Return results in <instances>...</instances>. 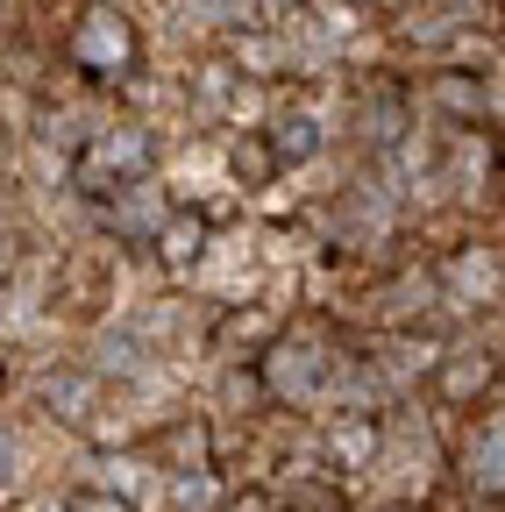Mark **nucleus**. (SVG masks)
Instances as JSON below:
<instances>
[{
	"mask_svg": "<svg viewBox=\"0 0 505 512\" xmlns=\"http://www.w3.org/2000/svg\"><path fill=\"white\" fill-rule=\"evenodd\" d=\"M342 356L328 349V328H285L264 356H257V377H264V399H278V406H321L335 384H342Z\"/></svg>",
	"mask_w": 505,
	"mask_h": 512,
	"instance_id": "nucleus-1",
	"label": "nucleus"
},
{
	"mask_svg": "<svg viewBox=\"0 0 505 512\" xmlns=\"http://www.w3.org/2000/svg\"><path fill=\"white\" fill-rule=\"evenodd\" d=\"M157 171V136L143 121L129 128H100V136L72 157V185L86 192V200H129V192H143Z\"/></svg>",
	"mask_w": 505,
	"mask_h": 512,
	"instance_id": "nucleus-2",
	"label": "nucleus"
},
{
	"mask_svg": "<svg viewBox=\"0 0 505 512\" xmlns=\"http://www.w3.org/2000/svg\"><path fill=\"white\" fill-rule=\"evenodd\" d=\"M65 64L86 86H129L136 64H143V36H136V22L121 8H86L65 29Z\"/></svg>",
	"mask_w": 505,
	"mask_h": 512,
	"instance_id": "nucleus-3",
	"label": "nucleus"
},
{
	"mask_svg": "<svg viewBox=\"0 0 505 512\" xmlns=\"http://www.w3.org/2000/svg\"><path fill=\"white\" fill-rule=\"evenodd\" d=\"M498 384H505V356H498L491 342H449V349L427 363V392H434L441 413L484 420V406H491Z\"/></svg>",
	"mask_w": 505,
	"mask_h": 512,
	"instance_id": "nucleus-4",
	"label": "nucleus"
},
{
	"mask_svg": "<svg viewBox=\"0 0 505 512\" xmlns=\"http://www.w3.org/2000/svg\"><path fill=\"white\" fill-rule=\"evenodd\" d=\"M434 292L449 306H498L505 299V256L491 242H456L434 264Z\"/></svg>",
	"mask_w": 505,
	"mask_h": 512,
	"instance_id": "nucleus-5",
	"label": "nucleus"
},
{
	"mask_svg": "<svg viewBox=\"0 0 505 512\" xmlns=\"http://www.w3.org/2000/svg\"><path fill=\"white\" fill-rule=\"evenodd\" d=\"M207 242H214V214H207V207H185V214H171V221L150 235V249H157L164 271H193L200 256H207Z\"/></svg>",
	"mask_w": 505,
	"mask_h": 512,
	"instance_id": "nucleus-6",
	"label": "nucleus"
},
{
	"mask_svg": "<svg viewBox=\"0 0 505 512\" xmlns=\"http://www.w3.org/2000/svg\"><path fill=\"white\" fill-rule=\"evenodd\" d=\"M463 477L491 498H505V413H484L470 420V441H463Z\"/></svg>",
	"mask_w": 505,
	"mask_h": 512,
	"instance_id": "nucleus-7",
	"label": "nucleus"
},
{
	"mask_svg": "<svg viewBox=\"0 0 505 512\" xmlns=\"http://www.w3.org/2000/svg\"><path fill=\"white\" fill-rule=\"evenodd\" d=\"M278 171H285V164H278V150H271L264 128H242V136L228 143V185H235V192H271Z\"/></svg>",
	"mask_w": 505,
	"mask_h": 512,
	"instance_id": "nucleus-8",
	"label": "nucleus"
},
{
	"mask_svg": "<svg viewBox=\"0 0 505 512\" xmlns=\"http://www.w3.org/2000/svg\"><path fill=\"white\" fill-rule=\"evenodd\" d=\"M328 456H335V477H356L370 456H377V441H385V434H377V420L370 413H342V420H328Z\"/></svg>",
	"mask_w": 505,
	"mask_h": 512,
	"instance_id": "nucleus-9",
	"label": "nucleus"
},
{
	"mask_svg": "<svg viewBox=\"0 0 505 512\" xmlns=\"http://www.w3.org/2000/svg\"><path fill=\"white\" fill-rule=\"evenodd\" d=\"M427 100L449 107L456 128H484V114H491V100H484V86H477L470 72H434V79H427Z\"/></svg>",
	"mask_w": 505,
	"mask_h": 512,
	"instance_id": "nucleus-10",
	"label": "nucleus"
},
{
	"mask_svg": "<svg viewBox=\"0 0 505 512\" xmlns=\"http://www.w3.org/2000/svg\"><path fill=\"white\" fill-rule=\"evenodd\" d=\"M264 136H271L278 164L292 171V164H306V157H321V114H313V107H299V114H278V121L264 128Z\"/></svg>",
	"mask_w": 505,
	"mask_h": 512,
	"instance_id": "nucleus-11",
	"label": "nucleus"
},
{
	"mask_svg": "<svg viewBox=\"0 0 505 512\" xmlns=\"http://www.w3.org/2000/svg\"><path fill=\"white\" fill-rule=\"evenodd\" d=\"M93 399H100V377H93V370H50V377H43V406L65 413V420H86Z\"/></svg>",
	"mask_w": 505,
	"mask_h": 512,
	"instance_id": "nucleus-12",
	"label": "nucleus"
},
{
	"mask_svg": "<svg viewBox=\"0 0 505 512\" xmlns=\"http://www.w3.org/2000/svg\"><path fill=\"white\" fill-rule=\"evenodd\" d=\"M228 512H292V505H285L278 491H264V484H249V491L228 498Z\"/></svg>",
	"mask_w": 505,
	"mask_h": 512,
	"instance_id": "nucleus-13",
	"label": "nucleus"
},
{
	"mask_svg": "<svg viewBox=\"0 0 505 512\" xmlns=\"http://www.w3.org/2000/svg\"><path fill=\"white\" fill-rule=\"evenodd\" d=\"M65 512H136L129 498H114V491H72Z\"/></svg>",
	"mask_w": 505,
	"mask_h": 512,
	"instance_id": "nucleus-14",
	"label": "nucleus"
},
{
	"mask_svg": "<svg viewBox=\"0 0 505 512\" xmlns=\"http://www.w3.org/2000/svg\"><path fill=\"white\" fill-rule=\"evenodd\" d=\"M370 512H420V505H370Z\"/></svg>",
	"mask_w": 505,
	"mask_h": 512,
	"instance_id": "nucleus-15",
	"label": "nucleus"
}]
</instances>
